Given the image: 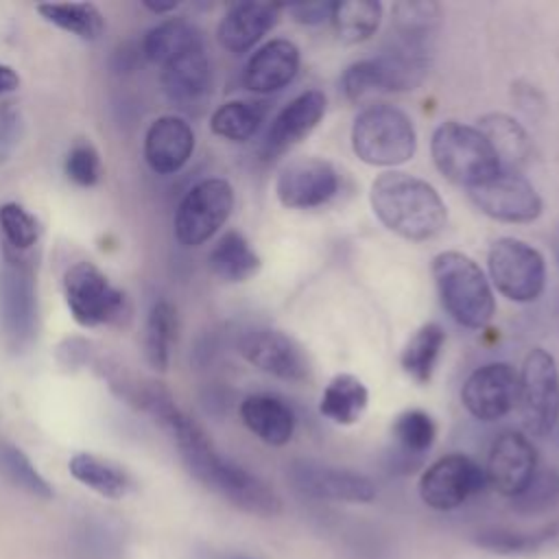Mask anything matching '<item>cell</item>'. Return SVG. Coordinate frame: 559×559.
I'll use <instances>...</instances> for the list:
<instances>
[{
  "label": "cell",
  "mask_w": 559,
  "mask_h": 559,
  "mask_svg": "<svg viewBox=\"0 0 559 559\" xmlns=\"http://www.w3.org/2000/svg\"><path fill=\"white\" fill-rule=\"evenodd\" d=\"M37 297L33 269L26 258L4 255L0 273V323L11 347L20 349L35 334Z\"/></svg>",
  "instance_id": "obj_12"
},
{
  "label": "cell",
  "mask_w": 559,
  "mask_h": 559,
  "mask_svg": "<svg viewBox=\"0 0 559 559\" xmlns=\"http://www.w3.org/2000/svg\"><path fill=\"white\" fill-rule=\"evenodd\" d=\"M391 435L397 443L400 459L411 463V467L432 448L437 437L435 419L421 408H406L402 411L391 426Z\"/></svg>",
  "instance_id": "obj_32"
},
{
  "label": "cell",
  "mask_w": 559,
  "mask_h": 559,
  "mask_svg": "<svg viewBox=\"0 0 559 559\" xmlns=\"http://www.w3.org/2000/svg\"><path fill=\"white\" fill-rule=\"evenodd\" d=\"M341 90L352 103H365L378 94L391 92L386 72L378 57L349 63L341 76Z\"/></svg>",
  "instance_id": "obj_38"
},
{
  "label": "cell",
  "mask_w": 559,
  "mask_h": 559,
  "mask_svg": "<svg viewBox=\"0 0 559 559\" xmlns=\"http://www.w3.org/2000/svg\"><path fill=\"white\" fill-rule=\"evenodd\" d=\"M352 151L369 166L395 168L413 159L417 131L406 111L386 103H371L352 124Z\"/></svg>",
  "instance_id": "obj_4"
},
{
  "label": "cell",
  "mask_w": 559,
  "mask_h": 559,
  "mask_svg": "<svg viewBox=\"0 0 559 559\" xmlns=\"http://www.w3.org/2000/svg\"><path fill=\"white\" fill-rule=\"evenodd\" d=\"M194 151V131L179 116H159L144 135V159L157 175L181 170Z\"/></svg>",
  "instance_id": "obj_20"
},
{
  "label": "cell",
  "mask_w": 559,
  "mask_h": 559,
  "mask_svg": "<svg viewBox=\"0 0 559 559\" xmlns=\"http://www.w3.org/2000/svg\"><path fill=\"white\" fill-rule=\"evenodd\" d=\"M432 277L443 310L463 328L480 330L496 312V299L483 269L461 251L432 258Z\"/></svg>",
  "instance_id": "obj_3"
},
{
  "label": "cell",
  "mask_w": 559,
  "mask_h": 559,
  "mask_svg": "<svg viewBox=\"0 0 559 559\" xmlns=\"http://www.w3.org/2000/svg\"><path fill=\"white\" fill-rule=\"evenodd\" d=\"M120 535L107 522L87 520L72 535L76 559H116L120 555Z\"/></svg>",
  "instance_id": "obj_39"
},
{
  "label": "cell",
  "mask_w": 559,
  "mask_h": 559,
  "mask_svg": "<svg viewBox=\"0 0 559 559\" xmlns=\"http://www.w3.org/2000/svg\"><path fill=\"white\" fill-rule=\"evenodd\" d=\"M441 24V7L437 2L402 0L391 7V35L404 39L432 41Z\"/></svg>",
  "instance_id": "obj_36"
},
{
  "label": "cell",
  "mask_w": 559,
  "mask_h": 559,
  "mask_svg": "<svg viewBox=\"0 0 559 559\" xmlns=\"http://www.w3.org/2000/svg\"><path fill=\"white\" fill-rule=\"evenodd\" d=\"M0 469L2 474L22 491L48 500L52 498V487L48 480L37 472V467L31 463V459L15 445L2 443L0 445Z\"/></svg>",
  "instance_id": "obj_40"
},
{
  "label": "cell",
  "mask_w": 559,
  "mask_h": 559,
  "mask_svg": "<svg viewBox=\"0 0 559 559\" xmlns=\"http://www.w3.org/2000/svg\"><path fill=\"white\" fill-rule=\"evenodd\" d=\"M290 485L310 498L365 504L376 498V485L360 472L319 461L297 459L286 469Z\"/></svg>",
  "instance_id": "obj_13"
},
{
  "label": "cell",
  "mask_w": 559,
  "mask_h": 559,
  "mask_svg": "<svg viewBox=\"0 0 559 559\" xmlns=\"http://www.w3.org/2000/svg\"><path fill=\"white\" fill-rule=\"evenodd\" d=\"M520 376L509 362H487L476 367L461 386L465 411L478 421H498L518 404Z\"/></svg>",
  "instance_id": "obj_15"
},
{
  "label": "cell",
  "mask_w": 559,
  "mask_h": 559,
  "mask_svg": "<svg viewBox=\"0 0 559 559\" xmlns=\"http://www.w3.org/2000/svg\"><path fill=\"white\" fill-rule=\"evenodd\" d=\"M338 192L336 168L321 157H301L288 162L277 179V201L288 210H312L332 201Z\"/></svg>",
  "instance_id": "obj_16"
},
{
  "label": "cell",
  "mask_w": 559,
  "mask_h": 559,
  "mask_svg": "<svg viewBox=\"0 0 559 559\" xmlns=\"http://www.w3.org/2000/svg\"><path fill=\"white\" fill-rule=\"evenodd\" d=\"M17 87H20V74L11 66L0 63V96L11 94Z\"/></svg>",
  "instance_id": "obj_46"
},
{
  "label": "cell",
  "mask_w": 559,
  "mask_h": 559,
  "mask_svg": "<svg viewBox=\"0 0 559 559\" xmlns=\"http://www.w3.org/2000/svg\"><path fill=\"white\" fill-rule=\"evenodd\" d=\"M550 245H552V253H555V260H557V264H559V227L555 229Z\"/></svg>",
  "instance_id": "obj_49"
},
{
  "label": "cell",
  "mask_w": 559,
  "mask_h": 559,
  "mask_svg": "<svg viewBox=\"0 0 559 559\" xmlns=\"http://www.w3.org/2000/svg\"><path fill=\"white\" fill-rule=\"evenodd\" d=\"M518 402L526 432L546 439L559 424V369L550 352L533 347L518 371Z\"/></svg>",
  "instance_id": "obj_7"
},
{
  "label": "cell",
  "mask_w": 559,
  "mask_h": 559,
  "mask_svg": "<svg viewBox=\"0 0 559 559\" xmlns=\"http://www.w3.org/2000/svg\"><path fill=\"white\" fill-rule=\"evenodd\" d=\"M201 41H203V37L194 24H190L183 17H168V20L155 24L153 28H148V33L144 35V41H142V50L151 63L164 66L173 57L181 55L183 50H188Z\"/></svg>",
  "instance_id": "obj_31"
},
{
  "label": "cell",
  "mask_w": 559,
  "mask_h": 559,
  "mask_svg": "<svg viewBox=\"0 0 559 559\" xmlns=\"http://www.w3.org/2000/svg\"><path fill=\"white\" fill-rule=\"evenodd\" d=\"M269 116L266 100H227L210 118L214 135L229 142L251 140Z\"/></svg>",
  "instance_id": "obj_29"
},
{
  "label": "cell",
  "mask_w": 559,
  "mask_h": 559,
  "mask_svg": "<svg viewBox=\"0 0 559 559\" xmlns=\"http://www.w3.org/2000/svg\"><path fill=\"white\" fill-rule=\"evenodd\" d=\"M63 170L72 183L81 188H92L98 183L103 173L100 155L90 142H76L66 155Z\"/></svg>",
  "instance_id": "obj_42"
},
{
  "label": "cell",
  "mask_w": 559,
  "mask_h": 559,
  "mask_svg": "<svg viewBox=\"0 0 559 559\" xmlns=\"http://www.w3.org/2000/svg\"><path fill=\"white\" fill-rule=\"evenodd\" d=\"M487 485L485 467L467 454H445L430 463L419 478V498L437 511H452L483 491Z\"/></svg>",
  "instance_id": "obj_11"
},
{
  "label": "cell",
  "mask_w": 559,
  "mask_h": 559,
  "mask_svg": "<svg viewBox=\"0 0 559 559\" xmlns=\"http://www.w3.org/2000/svg\"><path fill=\"white\" fill-rule=\"evenodd\" d=\"M207 559H253V557L242 552H216V555H210Z\"/></svg>",
  "instance_id": "obj_48"
},
{
  "label": "cell",
  "mask_w": 559,
  "mask_h": 559,
  "mask_svg": "<svg viewBox=\"0 0 559 559\" xmlns=\"http://www.w3.org/2000/svg\"><path fill=\"white\" fill-rule=\"evenodd\" d=\"M299 48L290 39H271L260 46L242 70V85L253 94H273L299 72Z\"/></svg>",
  "instance_id": "obj_21"
},
{
  "label": "cell",
  "mask_w": 559,
  "mask_h": 559,
  "mask_svg": "<svg viewBox=\"0 0 559 559\" xmlns=\"http://www.w3.org/2000/svg\"><path fill=\"white\" fill-rule=\"evenodd\" d=\"M513 98H515V103H518L526 114H535L537 107H544V98H542V94H539L533 85L522 87V83H515V85H513Z\"/></svg>",
  "instance_id": "obj_45"
},
{
  "label": "cell",
  "mask_w": 559,
  "mask_h": 559,
  "mask_svg": "<svg viewBox=\"0 0 559 559\" xmlns=\"http://www.w3.org/2000/svg\"><path fill=\"white\" fill-rule=\"evenodd\" d=\"M207 262H210L212 273L218 280L231 282V284L247 282L262 266V260L255 253V249L236 229H229L227 234H223L216 240V245L212 247V251L207 255Z\"/></svg>",
  "instance_id": "obj_25"
},
{
  "label": "cell",
  "mask_w": 559,
  "mask_h": 559,
  "mask_svg": "<svg viewBox=\"0 0 559 559\" xmlns=\"http://www.w3.org/2000/svg\"><path fill=\"white\" fill-rule=\"evenodd\" d=\"M0 238L4 255L26 258L39 240V221L24 205L7 201L0 205Z\"/></svg>",
  "instance_id": "obj_37"
},
{
  "label": "cell",
  "mask_w": 559,
  "mask_h": 559,
  "mask_svg": "<svg viewBox=\"0 0 559 559\" xmlns=\"http://www.w3.org/2000/svg\"><path fill=\"white\" fill-rule=\"evenodd\" d=\"M142 402L173 437L183 465L201 485L251 515L271 518L282 511V500L275 489L253 472L221 454L205 430L177 408L166 393L148 391Z\"/></svg>",
  "instance_id": "obj_1"
},
{
  "label": "cell",
  "mask_w": 559,
  "mask_h": 559,
  "mask_svg": "<svg viewBox=\"0 0 559 559\" xmlns=\"http://www.w3.org/2000/svg\"><path fill=\"white\" fill-rule=\"evenodd\" d=\"M144 7L157 15H164V13H170L175 11L179 4L177 2H168V4H159V2H144Z\"/></svg>",
  "instance_id": "obj_47"
},
{
  "label": "cell",
  "mask_w": 559,
  "mask_h": 559,
  "mask_svg": "<svg viewBox=\"0 0 559 559\" xmlns=\"http://www.w3.org/2000/svg\"><path fill=\"white\" fill-rule=\"evenodd\" d=\"M445 343V332L439 323L430 321L424 323L415 334L406 341L402 354H400V365L406 376H411L417 384H428L437 360L441 356Z\"/></svg>",
  "instance_id": "obj_30"
},
{
  "label": "cell",
  "mask_w": 559,
  "mask_h": 559,
  "mask_svg": "<svg viewBox=\"0 0 559 559\" xmlns=\"http://www.w3.org/2000/svg\"><path fill=\"white\" fill-rule=\"evenodd\" d=\"M487 269L502 297L515 304L539 299L546 286V260L539 249L520 238H498L487 253Z\"/></svg>",
  "instance_id": "obj_6"
},
{
  "label": "cell",
  "mask_w": 559,
  "mask_h": 559,
  "mask_svg": "<svg viewBox=\"0 0 559 559\" xmlns=\"http://www.w3.org/2000/svg\"><path fill=\"white\" fill-rule=\"evenodd\" d=\"M537 472V450L531 439L518 430H507L496 437L489 448L485 478L498 493L518 496Z\"/></svg>",
  "instance_id": "obj_17"
},
{
  "label": "cell",
  "mask_w": 559,
  "mask_h": 559,
  "mask_svg": "<svg viewBox=\"0 0 559 559\" xmlns=\"http://www.w3.org/2000/svg\"><path fill=\"white\" fill-rule=\"evenodd\" d=\"M334 2H301V4H290L286 7L288 15L306 26H317L323 22H330L332 17Z\"/></svg>",
  "instance_id": "obj_44"
},
{
  "label": "cell",
  "mask_w": 559,
  "mask_h": 559,
  "mask_svg": "<svg viewBox=\"0 0 559 559\" xmlns=\"http://www.w3.org/2000/svg\"><path fill=\"white\" fill-rule=\"evenodd\" d=\"M234 188L227 179L210 177L194 183L175 214V238L183 247L207 242L234 210Z\"/></svg>",
  "instance_id": "obj_8"
},
{
  "label": "cell",
  "mask_w": 559,
  "mask_h": 559,
  "mask_svg": "<svg viewBox=\"0 0 559 559\" xmlns=\"http://www.w3.org/2000/svg\"><path fill=\"white\" fill-rule=\"evenodd\" d=\"M469 201L489 218L500 223H533L542 216L544 203L535 186L515 170H500L491 179L467 190Z\"/></svg>",
  "instance_id": "obj_10"
},
{
  "label": "cell",
  "mask_w": 559,
  "mask_h": 559,
  "mask_svg": "<svg viewBox=\"0 0 559 559\" xmlns=\"http://www.w3.org/2000/svg\"><path fill=\"white\" fill-rule=\"evenodd\" d=\"M63 297L72 319L83 328L111 323L124 312V293L111 286L107 275L92 262L81 260L63 275Z\"/></svg>",
  "instance_id": "obj_9"
},
{
  "label": "cell",
  "mask_w": 559,
  "mask_h": 559,
  "mask_svg": "<svg viewBox=\"0 0 559 559\" xmlns=\"http://www.w3.org/2000/svg\"><path fill=\"white\" fill-rule=\"evenodd\" d=\"M430 155L437 170L467 190L502 170L500 159L478 127L456 120L441 122L430 138Z\"/></svg>",
  "instance_id": "obj_5"
},
{
  "label": "cell",
  "mask_w": 559,
  "mask_h": 559,
  "mask_svg": "<svg viewBox=\"0 0 559 559\" xmlns=\"http://www.w3.org/2000/svg\"><path fill=\"white\" fill-rule=\"evenodd\" d=\"M325 105L328 100L321 90H306L297 94L271 120V127L262 142V155L266 159H273L299 144L321 122Z\"/></svg>",
  "instance_id": "obj_18"
},
{
  "label": "cell",
  "mask_w": 559,
  "mask_h": 559,
  "mask_svg": "<svg viewBox=\"0 0 559 559\" xmlns=\"http://www.w3.org/2000/svg\"><path fill=\"white\" fill-rule=\"evenodd\" d=\"M162 87L168 100L179 107L205 103L212 87V66L203 41L162 66Z\"/></svg>",
  "instance_id": "obj_19"
},
{
  "label": "cell",
  "mask_w": 559,
  "mask_h": 559,
  "mask_svg": "<svg viewBox=\"0 0 559 559\" xmlns=\"http://www.w3.org/2000/svg\"><path fill=\"white\" fill-rule=\"evenodd\" d=\"M559 504V472L537 469L528 485L511 498V507L520 515H539Z\"/></svg>",
  "instance_id": "obj_41"
},
{
  "label": "cell",
  "mask_w": 559,
  "mask_h": 559,
  "mask_svg": "<svg viewBox=\"0 0 559 559\" xmlns=\"http://www.w3.org/2000/svg\"><path fill=\"white\" fill-rule=\"evenodd\" d=\"M37 13L46 22L85 41L98 39L105 31V17L92 2H46L37 4Z\"/></svg>",
  "instance_id": "obj_33"
},
{
  "label": "cell",
  "mask_w": 559,
  "mask_h": 559,
  "mask_svg": "<svg viewBox=\"0 0 559 559\" xmlns=\"http://www.w3.org/2000/svg\"><path fill=\"white\" fill-rule=\"evenodd\" d=\"M177 338V310L170 301L159 299L151 306L144 325V354L151 367L166 371L170 349Z\"/></svg>",
  "instance_id": "obj_34"
},
{
  "label": "cell",
  "mask_w": 559,
  "mask_h": 559,
  "mask_svg": "<svg viewBox=\"0 0 559 559\" xmlns=\"http://www.w3.org/2000/svg\"><path fill=\"white\" fill-rule=\"evenodd\" d=\"M369 404V391L360 378L352 373H336L323 389L319 413L334 424L352 426L360 419Z\"/></svg>",
  "instance_id": "obj_27"
},
{
  "label": "cell",
  "mask_w": 559,
  "mask_h": 559,
  "mask_svg": "<svg viewBox=\"0 0 559 559\" xmlns=\"http://www.w3.org/2000/svg\"><path fill=\"white\" fill-rule=\"evenodd\" d=\"M68 469L81 485L90 487L103 498H124L133 487L131 476L120 465L90 452H76L68 461Z\"/></svg>",
  "instance_id": "obj_28"
},
{
  "label": "cell",
  "mask_w": 559,
  "mask_h": 559,
  "mask_svg": "<svg viewBox=\"0 0 559 559\" xmlns=\"http://www.w3.org/2000/svg\"><path fill=\"white\" fill-rule=\"evenodd\" d=\"M369 203L376 218L404 240H430L448 223V207L437 188L404 170L378 175L371 181Z\"/></svg>",
  "instance_id": "obj_2"
},
{
  "label": "cell",
  "mask_w": 559,
  "mask_h": 559,
  "mask_svg": "<svg viewBox=\"0 0 559 559\" xmlns=\"http://www.w3.org/2000/svg\"><path fill=\"white\" fill-rule=\"evenodd\" d=\"M20 129H22L20 109L15 107V103H2L0 105V162H4L15 148Z\"/></svg>",
  "instance_id": "obj_43"
},
{
  "label": "cell",
  "mask_w": 559,
  "mask_h": 559,
  "mask_svg": "<svg viewBox=\"0 0 559 559\" xmlns=\"http://www.w3.org/2000/svg\"><path fill=\"white\" fill-rule=\"evenodd\" d=\"M474 544L496 555L526 557L546 552L559 546V522H552L539 531H509V528H485L474 535Z\"/></svg>",
  "instance_id": "obj_26"
},
{
  "label": "cell",
  "mask_w": 559,
  "mask_h": 559,
  "mask_svg": "<svg viewBox=\"0 0 559 559\" xmlns=\"http://www.w3.org/2000/svg\"><path fill=\"white\" fill-rule=\"evenodd\" d=\"M478 131L496 151L504 170H520L533 155V144L526 129L502 111H491L478 118Z\"/></svg>",
  "instance_id": "obj_24"
},
{
  "label": "cell",
  "mask_w": 559,
  "mask_h": 559,
  "mask_svg": "<svg viewBox=\"0 0 559 559\" xmlns=\"http://www.w3.org/2000/svg\"><path fill=\"white\" fill-rule=\"evenodd\" d=\"M282 7L271 2H238L227 9L216 28L218 44L229 52H247L280 20Z\"/></svg>",
  "instance_id": "obj_22"
},
{
  "label": "cell",
  "mask_w": 559,
  "mask_h": 559,
  "mask_svg": "<svg viewBox=\"0 0 559 559\" xmlns=\"http://www.w3.org/2000/svg\"><path fill=\"white\" fill-rule=\"evenodd\" d=\"M238 352L247 362L280 380L304 382L310 378L308 354L282 330L251 328L240 334Z\"/></svg>",
  "instance_id": "obj_14"
},
{
  "label": "cell",
  "mask_w": 559,
  "mask_h": 559,
  "mask_svg": "<svg viewBox=\"0 0 559 559\" xmlns=\"http://www.w3.org/2000/svg\"><path fill=\"white\" fill-rule=\"evenodd\" d=\"M382 20V4L376 0H347L334 2L332 26L341 41L360 44L369 39Z\"/></svg>",
  "instance_id": "obj_35"
},
{
  "label": "cell",
  "mask_w": 559,
  "mask_h": 559,
  "mask_svg": "<svg viewBox=\"0 0 559 559\" xmlns=\"http://www.w3.org/2000/svg\"><path fill=\"white\" fill-rule=\"evenodd\" d=\"M242 424L269 445H286L295 432V413L273 393H253L240 402Z\"/></svg>",
  "instance_id": "obj_23"
}]
</instances>
